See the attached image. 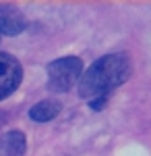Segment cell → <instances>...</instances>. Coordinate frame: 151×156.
I'll list each match as a JSON object with an SVG mask.
<instances>
[{
    "label": "cell",
    "instance_id": "2",
    "mask_svg": "<svg viewBox=\"0 0 151 156\" xmlns=\"http://www.w3.org/2000/svg\"><path fill=\"white\" fill-rule=\"evenodd\" d=\"M48 73V90L52 92H69L83 75V60L79 56H64L52 60L46 67Z\"/></svg>",
    "mask_w": 151,
    "mask_h": 156
},
{
    "label": "cell",
    "instance_id": "7",
    "mask_svg": "<svg viewBox=\"0 0 151 156\" xmlns=\"http://www.w3.org/2000/svg\"><path fill=\"white\" fill-rule=\"evenodd\" d=\"M89 104H91L93 110H102V108L108 104V98L106 96H99V98H93V100H89Z\"/></svg>",
    "mask_w": 151,
    "mask_h": 156
},
{
    "label": "cell",
    "instance_id": "4",
    "mask_svg": "<svg viewBox=\"0 0 151 156\" xmlns=\"http://www.w3.org/2000/svg\"><path fill=\"white\" fill-rule=\"evenodd\" d=\"M25 27L27 19L15 4H0V36H19Z\"/></svg>",
    "mask_w": 151,
    "mask_h": 156
},
{
    "label": "cell",
    "instance_id": "3",
    "mask_svg": "<svg viewBox=\"0 0 151 156\" xmlns=\"http://www.w3.org/2000/svg\"><path fill=\"white\" fill-rule=\"evenodd\" d=\"M23 81L21 62L8 52H0V100L8 98Z\"/></svg>",
    "mask_w": 151,
    "mask_h": 156
},
{
    "label": "cell",
    "instance_id": "6",
    "mask_svg": "<svg viewBox=\"0 0 151 156\" xmlns=\"http://www.w3.org/2000/svg\"><path fill=\"white\" fill-rule=\"evenodd\" d=\"M60 110H62V106H60L58 100H42L35 106H31L29 119L35 121V123H48V121L54 119V117H58Z\"/></svg>",
    "mask_w": 151,
    "mask_h": 156
},
{
    "label": "cell",
    "instance_id": "5",
    "mask_svg": "<svg viewBox=\"0 0 151 156\" xmlns=\"http://www.w3.org/2000/svg\"><path fill=\"white\" fill-rule=\"evenodd\" d=\"M25 152H27V140L23 131L12 129L0 137V156H25Z\"/></svg>",
    "mask_w": 151,
    "mask_h": 156
},
{
    "label": "cell",
    "instance_id": "1",
    "mask_svg": "<svg viewBox=\"0 0 151 156\" xmlns=\"http://www.w3.org/2000/svg\"><path fill=\"white\" fill-rule=\"evenodd\" d=\"M130 71H133V62L126 52L106 54L95 60L87 71H83L79 79V96L87 100L99 96L108 98L112 90H116L130 77Z\"/></svg>",
    "mask_w": 151,
    "mask_h": 156
}]
</instances>
